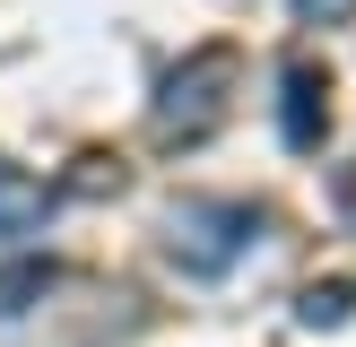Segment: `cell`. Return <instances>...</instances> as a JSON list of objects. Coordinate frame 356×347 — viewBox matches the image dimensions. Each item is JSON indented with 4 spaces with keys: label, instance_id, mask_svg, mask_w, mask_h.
<instances>
[{
    "label": "cell",
    "instance_id": "6da1fadb",
    "mask_svg": "<svg viewBox=\"0 0 356 347\" xmlns=\"http://www.w3.org/2000/svg\"><path fill=\"white\" fill-rule=\"evenodd\" d=\"M235 87H243L235 44L183 52V69H165V87H156V104H148V130L165 139V148H200V139L235 113Z\"/></svg>",
    "mask_w": 356,
    "mask_h": 347
},
{
    "label": "cell",
    "instance_id": "7a4b0ae2",
    "mask_svg": "<svg viewBox=\"0 0 356 347\" xmlns=\"http://www.w3.org/2000/svg\"><path fill=\"white\" fill-rule=\"evenodd\" d=\"M261 235H270V208L261 200H174V217H165V252L191 278H226Z\"/></svg>",
    "mask_w": 356,
    "mask_h": 347
},
{
    "label": "cell",
    "instance_id": "3957f363",
    "mask_svg": "<svg viewBox=\"0 0 356 347\" xmlns=\"http://www.w3.org/2000/svg\"><path fill=\"white\" fill-rule=\"evenodd\" d=\"M278 130H287V148H322L330 139V69L313 61V52H287V69H278Z\"/></svg>",
    "mask_w": 356,
    "mask_h": 347
},
{
    "label": "cell",
    "instance_id": "277c9868",
    "mask_svg": "<svg viewBox=\"0 0 356 347\" xmlns=\"http://www.w3.org/2000/svg\"><path fill=\"white\" fill-rule=\"evenodd\" d=\"M52 217V183H35V174H17L9 156H0V252L9 243H35Z\"/></svg>",
    "mask_w": 356,
    "mask_h": 347
},
{
    "label": "cell",
    "instance_id": "5b68a950",
    "mask_svg": "<svg viewBox=\"0 0 356 347\" xmlns=\"http://www.w3.org/2000/svg\"><path fill=\"white\" fill-rule=\"evenodd\" d=\"M296 321H305V330H339V321H348V287H305Z\"/></svg>",
    "mask_w": 356,
    "mask_h": 347
},
{
    "label": "cell",
    "instance_id": "8992f818",
    "mask_svg": "<svg viewBox=\"0 0 356 347\" xmlns=\"http://www.w3.org/2000/svg\"><path fill=\"white\" fill-rule=\"evenodd\" d=\"M44 278L52 269H9V278H0V312H26V295L44 287Z\"/></svg>",
    "mask_w": 356,
    "mask_h": 347
},
{
    "label": "cell",
    "instance_id": "52a82bcc",
    "mask_svg": "<svg viewBox=\"0 0 356 347\" xmlns=\"http://www.w3.org/2000/svg\"><path fill=\"white\" fill-rule=\"evenodd\" d=\"M296 17H305V26H348L356 0H296Z\"/></svg>",
    "mask_w": 356,
    "mask_h": 347
}]
</instances>
